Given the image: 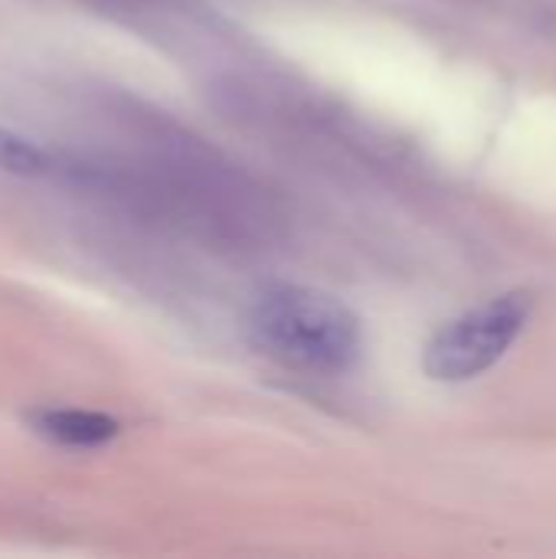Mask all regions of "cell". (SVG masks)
Returning <instances> with one entry per match:
<instances>
[{
    "mask_svg": "<svg viewBox=\"0 0 556 559\" xmlns=\"http://www.w3.org/2000/svg\"><path fill=\"white\" fill-rule=\"evenodd\" d=\"M0 170L20 174V177H36V174L49 170V154L36 141L0 128Z\"/></svg>",
    "mask_w": 556,
    "mask_h": 559,
    "instance_id": "277c9868",
    "label": "cell"
},
{
    "mask_svg": "<svg viewBox=\"0 0 556 559\" xmlns=\"http://www.w3.org/2000/svg\"><path fill=\"white\" fill-rule=\"evenodd\" d=\"M249 337L265 357L308 373L351 370L364 344L357 314L305 285L265 288L249 311Z\"/></svg>",
    "mask_w": 556,
    "mask_h": 559,
    "instance_id": "6da1fadb",
    "label": "cell"
},
{
    "mask_svg": "<svg viewBox=\"0 0 556 559\" xmlns=\"http://www.w3.org/2000/svg\"><path fill=\"white\" fill-rule=\"evenodd\" d=\"M534 298L528 292L498 295L433 334L423 350V370L439 383H462L492 370L521 337Z\"/></svg>",
    "mask_w": 556,
    "mask_h": 559,
    "instance_id": "7a4b0ae2",
    "label": "cell"
},
{
    "mask_svg": "<svg viewBox=\"0 0 556 559\" xmlns=\"http://www.w3.org/2000/svg\"><path fill=\"white\" fill-rule=\"evenodd\" d=\"M33 429L49 442L72 449H92L118 436V423L92 409H43L33 416Z\"/></svg>",
    "mask_w": 556,
    "mask_h": 559,
    "instance_id": "3957f363",
    "label": "cell"
}]
</instances>
